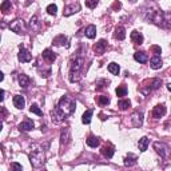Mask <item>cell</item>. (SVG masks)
<instances>
[{
	"instance_id": "6da1fadb",
	"label": "cell",
	"mask_w": 171,
	"mask_h": 171,
	"mask_svg": "<svg viewBox=\"0 0 171 171\" xmlns=\"http://www.w3.org/2000/svg\"><path fill=\"white\" fill-rule=\"evenodd\" d=\"M83 67H84V59L82 56L75 58V59L71 62L70 66V82H79L80 78H82V72H83Z\"/></svg>"
},
{
	"instance_id": "7a4b0ae2",
	"label": "cell",
	"mask_w": 171,
	"mask_h": 171,
	"mask_svg": "<svg viewBox=\"0 0 171 171\" xmlns=\"http://www.w3.org/2000/svg\"><path fill=\"white\" fill-rule=\"evenodd\" d=\"M75 107L76 103L72 98L70 96H62V99L59 100V104H58V109H59L66 116H70L75 112Z\"/></svg>"
},
{
	"instance_id": "3957f363",
	"label": "cell",
	"mask_w": 171,
	"mask_h": 171,
	"mask_svg": "<svg viewBox=\"0 0 171 171\" xmlns=\"http://www.w3.org/2000/svg\"><path fill=\"white\" fill-rule=\"evenodd\" d=\"M160 84H162V80L158 79V78L146 80V82L141 86V92L143 94V95H147V94H150L151 91H154V90L159 88Z\"/></svg>"
},
{
	"instance_id": "277c9868",
	"label": "cell",
	"mask_w": 171,
	"mask_h": 171,
	"mask_svg": "<svg viewBox=\"0 0 171 171\" xmlns=\"http://www.w3.org/2000/svg\"><path fill=\"white\" fill-rule=\"evenodd\" d=\"M30 162L35 169H40L44 164V154L40 150H34L30 154Z\"/></svg>"
},
{
	"instance_id": "5b68a950",
	"label": "cell",
	"mask_w": 171,
	"mask_h": 171,
	"mask_svg": "<svg viewBox=\"0 0 171 171\" xmlns=\"http://www.w3.org/2000/svg\"><path fill=\"white\" fill-rule=\"evenodd\" d=\"M10 28L13 31V32H16L17 35H24L25 34V24L23 20L20 19H16L15 21H12L10 24Z\"/></svg>"
},
{
	"instance_id": "8992f818",
	"label": "cell",
	"mask_w": 171,
	"mask_h": 171,
	"mask_svg": "<svg viewBox=\"0 0 171 171\" xmlns=\"http://www.w3.org/2000/svg\"><path fill=\"white\" fill-rule=\"evenodd\" d=\"M154 148H155V151L162 156V158H166V156H167V154H169L167 146H166L164 143H162V142H155V143H154Z\"/></svg>"
},
{
	"instance_id": "52a82bcc",
	"label": "cell",
	"mask_w": 171,
	"mask_h": 171,
	"mask_svg": "<svg viewBox=\"0 0 171 171\" xmlns=\"http://www.w3.org/2000/svg\"><path fill=\"white\" fill-rule=\"evenodd\" d=\"M51 118H52V122H55V123H60L62 120H64V119L67 118V116H66V115L63 114V112L56 107V109H53V110L51 111Z\"/></svg>"
},
{
	"instance_id": "ba28073f",
	"label": "cell",
	"mask_w": 171,
	"mask_h": 171,
	"mask_svg": "<svg viewBox=\"0 0 171 171\" xmlns=\"http://www.w3.org/2000/svg\"><path fill=\"white\" fill-rule=\"evenodd\" d=\"M31 59H32V56H31L30 51H27V49L24 48V46H21L20 44V51H19V60L21 63H28L31 62Z\"/></svg>"
},
{
	"instance_id": "9c48e42d",
	"label": "cell",
	"mask_w": 171,
	"mask_h": 171,
	"mask_svg": "<svg viewBox=\"0 0 171 171\" xmlns=\"http://www.w3.org/2000/svg\"><path fill=\"white\" fill-rule=\"evenodd\" d=\"M78 11H80L79 3H74V4H70V6H67V7L64 8V11H63V15H64V16H70V15H72V13H76Z\"/></svg>"
},
{
	"instance_id": "30bf717a",
	"label": "cell",
	"mask_w": 171,
	"mask_h": 171,
	"mask_svg": "<svg viewBox=\"0 0 171 171\" xmlns=\"http://www.w3.org/2000/svg\"><path fill=\"white\" fill-rule=\"evenodd\" d=\"M106 49H107V42L106 40H99V42L94 46V51H95L98 55H102V53H104L106 52Z\"/></svg>"
},
{
	"instance_id": "8fae6325",
	"label": "cell",
	"mask_w": 171,
	"mask_h": 171,
	"mask_svg": "<svg viewBox=\"0 0 171 171\" xmlns=\"http://www.w3.org/2000/svg\"><path fill=\"white\" fill-rule=\"evenodd\" d=\"M166 114V106L164 104H158V106H155L154 107V110H152V116L154 118H162Z\"/></svg>"
},
{
	"instance_id": "7c38bea8",
	"label": "cell",
	"mask_w": 171,
	"mask_h": 171,
	"mask_svg": "<svg viewBox=\"0 0 171 171\" xmlns=\"http://www.w3.org/2000/svg\"><path fill=\"white\" fill-rule=\"evenodd\" d=\"M100 152H102V155L104 156V158H107V159H110V158H112V155H114V152H115V150H114V147L112 146H110V145H107V146H103L102 147V150H100Z\"/></svg>"
},
{
	"instance_id": "4fadbf2b",
	"label": "cell",
	"mask_w": 171,
	"mask_h": 171,
	"mask_svg": "<svg viewBox=\"0 0 171 171\" xmlns=\"http://www.w3.org/2000/svg\"><path fill=\"white\" fill-rule=\"evenodd\" d=\"M132 126L134 127H141L142 123H143V114L142 112H135V114L132 115Z\"/></svg>"
},
{
	"instance_id": "5bb4252c",
	"label": "cell",
	"mask_w": 171,
	"mask_h": 171,
	"mask_svg": "<svg viewBox=\"0 0 171 171\" xmlns=\"http://www.w3.org/2000/svg\"><path fill=\"white\" fill-rule=\"evenodd\" d=\"M34 122L31 119H25L24 122H21L20 124H19V130L20 131H31V130L34 128Z\"/></svg>"
},
{
	"instance_id": "9a60e30c",
	"label": "cell",
	"mask_w": 171,
	"mask_h": 171,
	"mask_svg": "<svg viewBox=\"0 0 171 171\" xmlns=\"http://www.w3.org/2000/svg\"><path fill=\"white\" fill-rule=\"evenodd\" d=\"M150 67L152 70H159L162 67V59L159 55H154L150 60Z\"/></svg>"
},
{
	"instance_id": "2e32d148",
	"label": "cell",
	"mask_w": 171,
	"mask_h": 171,
	"mask_svg": "<svg viewBox=\"0 0 171 171\" xmlns=\"http://www.w3.org/2000/svg\"><path fill=\"white\" fill-rule=\"evenodd\" d=\"M24 104H25V100H24L23 96H20V95H15V96H13V106H15L16 109L23 110Z\"/></svg>"
},
{
	"instance_id": "e0dca14e",
	"label": "cell",
	"mask_w": 171,
	"mask_h": 171,
	"mask_svg": "<svg viewBox=\"0 0 171 171\" xmlns=\"http://www.w3.org/2000/svg\"><path fill=\"white\" fill-rule=\"evenodd\" d=\"M134 59L136 62H139V63H146L148 60V55L143 51H138V52L134 53Z\"/></svg>"
},
{
	"instance_id": "ac0fdd59",
	"label": "cell",
	"mask_w": 171,
	"mask_h": 171,
	"mask_svg": "<svg viewBox=\"0 0 171 171\" xmlns=\"http://www.w3.org/2000/svg\"><path fill=\"white\" fill-rule=\"evenodd\" d=\"M114 38L118 39V40H123V39L126 38V30H124V27H122V25L116 27V28H115V32H114Z\"/></svg>"
},
{
	"instance_id": "d6986e66",
	"label": "cell",
	"mask_w": 171,
	"mask_h": 171,
	"mask_svg": "<svg viewBox=\"0 0 171 171\" xmlns=\"http://www.w3.org/2000/svg\"><path fill=\"white\" fill-rule=\"evenodd\" d=\"M53 44L55 46H66L68 47V39H67L64 35H59V36H56L53 39Z\"/></svg>"
},
{
	"instance_id": "ffe728a7",
	"label": "cell",
	"mask_w": 171,
	"mask_h": 171,
	"mask_svg": "<svg viewBox=\"0 0 171 171\" xmlns=\"http://www.w3.org/2000/svg\"><path fill=\"white\" fill-rule=\"evenodd\" d=\"M70 142V130L68 128H63L60 134V143L62 145H67Z\"/></svg>"
},
{
	"instance_id": "44dd1931",
	"label": "cell",
	"mask_w": 171,
	"mask_h": 171,
	"mask_svg": "<svg viewBox=\"0 0 171 171\" xmlns=\"http://www.w3.org/2000/svg\"><path fill=\"white\" fill-rule=\"evenodd\" d=\"M84 34H86V36H87L88 39H94L95 38V35H96V27L95 25H88L87 28L84 30Z\"/></svg>"
},
{
	"instance_id": "7402d4cb",
	"label": "cell",
	"mask_w": 171,
	"mask_h": 171,
	"mask_svg": "<svg viewBox=\"0 0 171 171\" xmlns=\"http://www.w3.org/2000/svg\"><path fill=\"white\" fill-rule=\"evenodd\" d=\"M131 40L135 44H143V36H142L141 32H138V31H132L131 32Z\"/></svg>"
},
{
	"instance_id": "603a6c76",
	"label": "cell",
	"mask_w": 171,
	"mask_h": 171,
	"mask_svg": "<svg viewBox=\"0 0 171 171\" xmlns=\"http://www.w3.org/2000/svg\"><path fill=\"white\" fill-rule=\"evenodd\" d=\"M43 58H44V59H46L48 63H52L53 60L56 59V55L51 51V49H44V51H43Z\"/></svg>"
},
{
	"instance_id": "cb8c5ba5",
	"label": "cell",
	"mask_w": 171,
	"mask_h": 171,
	"mask_svg": "<svg viewBox=\"0 0 171 171\" xmlns=\"http://www.w3.org/2000/svg\"><path fill=\"white\" fill-rule=\"evenodd\" d=\"M148 143H150V139H148L147 136H143L142 139H139L138 142V147L141 151H146L147 147H148Z\"/></svg>"
},
{
	"instance_id": "d4e9b609",
	"label": "cell",
	"mask_w": 171,
	"mask_h": 171,
	"mask_svg": "<svg viewBox=\"0 0 171 171\" xmlns=\"http://www.w3.org/2000/svg\"><path fill=\"white\" fill-rule=\"evenodd\" d=\"M30 83H31V80H30V78L27 75H24V74L19 75V84H20V87L27 88L30 86Z\"/></svg>"
},
{
	"instance_id": "484cf974",
	"label": "cell",
	"mask_w": 171,
	"mask_h": 171,
	"mask_svg": "<svg viewBox=\"0 0 171 171\" xmlns=\"http://www.w3.org/2000/svg\"><path fill=\"white\" fill-rule=\"evenodd\" d=\"M136 160H138L136 156L132 155V154H128V155L124 158V164H126V166H128V167H131V166L136 164Z\"/></svg>"
},
{
	"instance_id": "4316f807",
	"label": "cell",
	"mask_w": 171,
	"mask_h": 171,
	"mask_svg": "<svg viewBox=\"0 0 171 171\" xmlns=\"http://www.w3.org/2000/svg\"><path fill=\"white\" fill-rule=\"evenodd\" d=\"M12 10V4H11V2H8V0H4V2L2 3V6H0V11H2L4 15L6 13H8Z\"/></svg>"
},
{
	"instance_id": "83f0119b",
	"label": "cell",
	"mask_w": 171,
	"mask_h": 171,
	"mask_svg": "<svg viewBox=\"0 0 171 171\" xmlns=\"http://www.w3.org/2000/svg\"><path fill=\"white\" fill-rule=\"evenodd\" d=\"M87 145L90 147H92V148H95L99 146V138L96 136H94V135H90V136L87 138Z\"/></svg>"
},
{
	"instance_id": "f1b7e54d",
	"label": "cell",
	"mask_w": 171,
	"mask_h": 171,
	"mask_svg": "<svg viewBox=\"0 0 171 171\" xmlns=\"http://www.w3.org/2000/svg\"><path fill=\"white\" fill-rule=\"evenodd\" d=\"M30 27H31L32 30H35V31L40 30V21H39V19H38V16H32V17H31Z\"/></svg>"
},
{
	"instance_id": "f546056e",
	"label": "cell",
	"mask_w": 171,
	"mask_h": 171,
	"mask_svg": "<svg viewBox=\"0 0 171 171\" xmlns=\"http://www.w3.org/2000/svg\"><path fill=\"white\" fill-rule=\"evenodd\" d=\"M96 102H98V104L100 107H104V106H107L110 103V98L107 95H100V96H98Z\"/></svg>"
},
{
	"instance_id": "4dcf8cb0",
	"label": "cell",
	"mask_w": 171,
	"mask_h": 171,
	"mask_svg": "<svg viewBox=\"0 0 171 171\" xmlns=\"http://www.w3.org/2000/svg\"><path fill=\"white\" fill-rule=\"evenodd\" d=\"M92 114H94V110H87L83 114V118H82V122L84 124H88L91 122V118H92Z\"/></svg>"
},
{
	"instance_id": "1f68e13d",
	"label": "cell",
	"mask_w": 171,
	"mask_h": 171,
	"mask_svg": "<svg viewBox=\"0 0 171 171\" xmlns=\"http://www.w3.org/2000/svg\"><path fill=\"white\" fill-rule=\"evenodd\" d=\"M116 95H118L119 98H122V96H126L127 95V87H126L124 84H122V86H119L118 88H116Z\"/></svg>"
},
{
	"instance_id": "d6a6232c",
	"label": "cell",
	"mask_w": 171,
	"mask_h": 171,
	"mask_svg": "<svg viewBox=\"0 0 171 171\" xmlns=\"http://www.w3.org/2000/svg\"><path fill=\"white\" fill-rule=\"evenodd\" d=\"M118 106L120 110H127V109H130V106H131V102H130L128 99H123V100H119Z\"/></svg>"
},
{
	"instance_id": "836d02e7",
	"label": "cell",
	"mask_w": 171,
	"mask_h": 171,
	"mask_svg": "<svg viewBox=\"0 0 171 171\" xmlns=\"http://www.w3.org/2000/svg\"><path fill=\"white\" fill-rule=\"evenodd\" d=\"M109 71L111 74H114V75H118L120 68H119V66L116 64V63H110V64H109Z\"/></svg>"
},
{
	"instance_id": "e575fe53",
	"label": "cell",
	"mask_w": 171,
	"mask_h": 171,
	"mask_svg": "<svg viewBox=\"0 0 171 171\" xmlns=\"http://www.w3.org/2000/svg\"><path fill=\"white\" fill-rule=\"evenodd\" d=\"M30 111L32 112V114H36V115H39V116H43V111L39 109V106H38V104H31Z\"/></svg>"
},
{
	"instance_id": "d590c367",
	"label": "cell",
	"mask_w": 171,
	"mask_h": 171,
	"mask_svg": "<svg viewBox=\"0 0 171 171\" xmlns=\"http://www.w3.org/2000/svg\"><path fill=\"white\" fill-rule=\"evenodd\" d=\"M56 11H58V7L55 6V4H49V6L47 7V12L49 13V15H56Z\"/></svg>"
},
{
	"instance_id": "8d00e7d4",
	"label": "cell",
	"mask_w": 171,
	"mask_h": 171,
	"mask_svg": "<svg viewBox=\"0 0 171 171\" xmlns=\"http://www.w3.org/2000/svg\"><path fill=\"white\" fill-rule=\"evenodd\" d=\"M99 0H86V6H87L88 8H95L98 6Z\"/></svg>"
},
{
	"instance_id": "74e56055",
	"label": "cell",
	"mask_w": 171,
	"mask_h": 171,
	"mask_svg": "<svg viewBox=\"0 0 171 171\" xmlns=\"http://www.w3.org/2000/svg\"><path fill=\"white\" fill-rule=\"evenodd\" d=\"M107 84H110V82L109 80H106V79H103V80H98L96 82V86H98V90H100V88H103V87H106Z\"/></svg>"
},
{
	"instance_id": "f35d334b",
	"label": "cell",
	"mask_w": 171,
	"mask_h": 171,
	"mask_svg": "<svg viewBox=\"0 0 171 171\" xmlns=\"http://www.w3.org/2000/svg\"><path fill=\"white\" fill-rule=\"evenodd\" d=\"M8 116V111L4 107H0V119H7Z\"/></svg>"
},
{
	"instance_id": "ab89813d",
	"label": "cell",
	"mask_w": 171,
	"mask_h": 171,
	"mask_svg": "<svg viewBox=\"0 0 171 171\" xmlns=\"http://www.w3.org/2000/svg\"><path fill=\"white\" fill-rule=\"evenodd\" d=\"M151 51H154V55H160L162 49L158 46H151Z\"/></svg>"
},
{
	"instance_id": "60d3db41",
	"label": "cell",
	"mask_w": 171,
	"mask_h": 171,
	"mask_svg": "<svg viewBox=\"0 0 171 171\" xmlns=\"http://www.w3.org/2000/svg\"><path fill=\"white\" fill-rule=\"evenodd\" d=\"M11 169L12 170H21L23 167H21V164H19V163H11Z\"/></svg>"
},
{
	"instance_id": "b9f144b4",
	"label": "cell",
	"mask_w": 171,
	"mask_h": 171,
	"mask_svg": "<svg viewBox=\"0 0 171 171\" xmlns=\"http://www.w3.org/2000/svg\"><path fill=\"white\" fill-rule=\"evenodd\" d=\"M120 7H122V4H120L119 2H115V3H114V6H112V10H115V11H116V10H119Z\"/></svg>"
},
{
	"instance_id": "7bdbcfd3",
	"label": "cell",
	"mask_w": 171,
	"mask_h": 171,
	"mask_svg": "<svg viewBox=\"0 0 171 171\" xmlns=\"http://www.w3.org/2000/svg\"><path fill=\"white\" fill-rule=\"evenodd\" d=\"M4 95H6L4 90H0V102H3V100H4Z\"/></svg>"
},
{
	"instance_id": "ee69618b",
	"label": "cell",
	"mask_w": 171,
	"mask_h": 171,
	"mask_svg": "<svg viewBox=\"0 0 171 171\" xmlns=\"http://www.w3.org/2000/svg\"><path fill=\"white\" fill-rule=\"evenodd\" d=\"M7 24H6V21L4 20H0V28H6Z\"/></svg>"
},
{
	"instance_id": "f6af8a7d",
	"label": "cell",
	"mask_w": 171,
	"mask_h": 171,
	"mask_svg": "<svg viewBox=\"0 0 171 171\" xmlns=\"http://www.w3.org/2000/svg\"><path fill=\"white\" fill-rule=\"evenodd\" d=\"M3 79H4V75H3V72H2V71H0V82H2Z\"/></svg>"
},
{
	"instance_id": "bcb514c9",
	"label": "cell",
	"mask_w": 171,
	"mask_h": 171,
	"mask_svg": "<svg viewBox=\"0 0 171 171\" xmlns=\"http://www.w3.org/2000/svg\"><path fill=\"white\" fill-rule=\"evenodd\" d=\"M2 128H3V123L0 122V131H2Z\"/></svg>"
},
{
	"instance_id": "7dc6e473",
	"label": "cell",
	"mask_w": 171,
	"mask_h": 171,
	"mask_svg": "<svg viewBox=\"0 0 171 171\" xmlns=\"http://www.w3.org/2000/svg\"><path fill=\"white\" fill-rule=\"evenodd\" d=\"M130 2H131V3H135V2H136V0H130Z\"/></svg>"
}]
</instances>
